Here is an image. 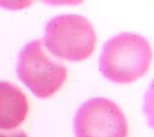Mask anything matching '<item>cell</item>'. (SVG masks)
<instances>
[{"label":"cell","instance_id":"6da1fadb","mask_svg":"<svg viewBox=\"0 0 154 137\" xmlns=\"http://www.w3.org/2000/svg\"><path fill=\"white\" fill-rule=\"evenodd\" d=\"M151 59V47L144 37L122 33L105 44L99 67L102 74L110 81L129 84L145 74Z\"/></svg>","mask_w":154,"mask_h":137},{"label":"cell","instance_id":"7a4b0ae2","mask_svg":"<svg viewBox=\"0 0 154 137\" xmlns=\"http://www.w3.org/2000/svg\"><path fill=\"white\" fill-rule=\"evenodd\" d=\"M96 40L94 27L85 17L65 14L57 16L48 22L43 42L55 58L80 62L93 54Z\"/></svg>","mask_w":154,"mask_h":137},{"label":"cell","instance_id":"3957f363","mask_svg":"<svg viewBox=\"0 0 154 137\" xmlns=\"http://www.w3.org/2000/svg\"><path fill=\"white\" fill-rule=\"evenodd\" d=\"M17 72L22 83L40 98L54 95L67 77L65 64L48 53L42 39H35L22 48Z\"/></svg>","mask_w":154,"mask_h":137},{"label":"cell","instance_id":"277c9868","mask_svg":"<svg viewBox=\"0 0 154 137\" xmlns=\"http://www.w3.org/2000/svg\"><path fill=\"white\" fill-rule=\"evenodd\" d=\"M75 137H127L126 118L118 105L106 98L86 101L74 120Z\"/></svg>","mask_w":154,"mask_h":137},{"label":"cell","instance_id":"5b68a950","mask_svg":"<svg viewBox=\"0 0 154 137\" xmlns=\"http://www.w3.org/2000/svg\"><path fill=\"white\" fill-rule=\"evenodd\" d=\"M28 110L23 91L14 84L0 81V128H17L26 120Z\"/></svg>","mask_w":154,"mask_h":137},{"label":"cell","instance_id":"8992f818","mask_svg":"<svg viewBox=\"0 0 154 137\" xmlns=\"http://www.w3.org/2000/svg\"><path fill=\"white\" fill-rule=\"evenodd\" d=\"M0 137H28L27 135L23 131H16L9 133H1L0 132Z\"/></svg>","mask_w":154,"mask_h":137}]
</instances>
